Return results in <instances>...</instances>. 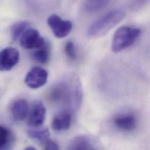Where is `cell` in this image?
<instances>
[{
	"mask_svg": "<svg viewBox=\"0 0 150 150\" xmlns=\"http://www.w3.org/2000/svg\"><path fill=\"white\" fill-rule=\"evenodd\" d=\"M49 46L46 42L43 47L38 49L33 53L32 57L37 62L40 64H45L49 59Z\"/></svg>",
	"mask_w": 150,
	"mask_h": 150,
	"instance_id": "17",
	"label": "cell"
},
{
	"mask_svg": "<svg viewBox=\"0 0 150 150\" xmlns=\"http://www.w3.org/2000/svg\"><path fill=\"white\" fill-rule=\"evenodd\" d=\"M30 23L27 21H20L15 23L11 27V33L13 40H17L20 39L23 33L29 28Z\"/></svg>",
	"mask_w": 150,
	"mask_h": 150,
	"instance_id": "14",
	"label": "cell"
},
{
	"mask_svg": "<svg viewBox=\"0 0 150 150\" xmlns=\"http://www.w3.org/2000/svg\"><path fill=\"white\" fill-rule=\"evenodd\" d=\"M114 124L118 129L125 131H131L135 129L137 120L131 114H124L116 117L114 119Z\"/></svg>",
	"mask_w": 150,
	"mask_h": 150,
	"instance_id": "10",
	"label": "cell"
},
{
	"mask_svg": "<svg viewBox=\"0 0 150 150\" xmlns=\"http://www.w3.org/2000/svg\"><path fill=\"white\" fill-rule=\"evenodd\" d=\"M19 60V53L16 48H4L0 52V70H10L18 64Z\"/></svg>",
	"mask_w": 150,
	"mask_h": 150,
	"instance_id": "7",
	"label": "cell"
},
{
	"mask_svg": "<svg viewBox=\"0 0 150 150\" xmlns=\"http://www.w3.org/2000/svg\"><path fill=\"white\" fill-rule=\"evenodd\" d=\"M66 86L64 97L62 103L65 111L74 112L77 111L81 104L83 91L79 79L76 76H71L65 79Z\"/></svg>",
	"mask_w": 150,
	"mask_h": 150,
	"instance_id": "2",
	"label": "cell"
},
{
	"mask_svg": "<svg viewBox=\"0 0 150 150\" xmlns=\"http://www.w3.org/2000/svg\"><path fill=\"white\" fill-rule=\"evenodd\" d=\"M108 2H109L106 0L86 1L83 2L82 8L86 12H95L104 8L105 6L107 5Z\"/></svg>",
	"mask_w": 150,
	"mask_h": 150,
	"instance_id": "16",
	"label": "cell"
},
{
	"mask_svg": "<svg viewBox=\"0 0 150 150\" xmlns=\"http://www.w3.org/2000/svg\"><path fill=\"white\" fill-rule=\"evenodd\" d=\"M29 106L27 101L25 99L16 100L12 105L11 112L13 118L18 121L23 120L27 116Z\"/></svg>",
	"mask_w": 150,
	"mask_h": 150,
	"instance_id": "12",
	"label": "cell"
},
{
	"mask_svg": "<svg viewBox=\"0 0 150 150\" xmlns=\"http://www.w3.org/2000/svg\"><path fill=\"white\" fill-rule=\"evenodd\" d=\"M69 150H101L97 142L87 135L75 137L70 142Z\"/></svg>",
	"mask_w": 150,
	"mask_h": 150,
	"instance_id": "8",
	"label": "cell"
},
{
	"mask_svg": "<svg viewBox=\"0 0 150 150\" xmlns=\"http://www.w3.org/2000/svg\"><path fill=\"white\" fill-rule=\"evenodd\" d=\"M47 78L48 73L45 69L40 67H34L26 74L25 82L29 88L36 89L44 86Z\"/></svg>",
	"mask_w": 150,
	"mask_h": 150,
	"instance_id": "6",
	"label": "cell"
},
{
	"mask_svg": "<svg viewBox=\"0 0 150 150\" xmlns=\"http://www.w3.org/2000/svg\"><path fill=\"white\" fill-rule=\"evenodd\" d=\"M27 135L31 139L42 144L48 141L50 132L48 128H44L39 130L30 129L27 131Z\"/></svg>",
	"mask_w": 150,
	"mask_h": 150,
	"instance_id": "15",
	"label": "cell"
},
{
	"mask_svg": "<svg viewBox=\"0 0 150 150\" xmlns=\"http://www.w3.org/2000/svg\"><path fill=\"white\" fill-rule=\"evenodd\" d=\"M25 150H36V149L33 146H28L26 149H25Z\"/></svg>",
	"mask_w": 150,
	"mask_h": 150,
	"instance_id": "20",
	"label": "cell"
},
{
	"mask_svg": "<svg viewBox=\"0 0 150 150\" xmlns=\"http://www.w3.org/2000/svg\"><path fill=\"white\" fill-rule=\"evenodd\" d=\"M45 150H60L58 144L53 141L48 140L46 142Z\"/></svg>",
	"mask_w": 150,
	"mask_h": 150,
	"instance_id": "19",
	"label": "cell"
},
{
	"mask_svg": "<svg viewBox=\"0 0 150 150\" xmlns=\"http://www.w3.org/2000/svg\"><path fill=\"white\" fill-rule=\"evenodd\" d=\"M64 52L67 57L71 60H74L77 57V53L73 42H67L64 46Z\"/></svg>",
	"mask_w": 150,
	"mask_h": 150,
	"instance_id": "18",
	"label": "cell"
},
{
	"mask_svg": "<svg viewBox=\"0 0 150 150\" xmlns=\"http://www.w3.org/2000/svg\"><path fill=\"white\" fill-rule=\"evenodd\" d=\"M46 41L35 29L29 28L20 38V45L25 49H39L43 47Z\"/></svg>",
	"mask_w": 150,
	"mask_h": 150,
	"instance_id": "5",
	"label": "cell"
},
{
	"mask_svg": "<svg viewBox=\"0 0 150 150\" xmlns=\"http://www.w3.org/2000/svg\"><path fill=\"white\" fill-rule=\"evenodd\" d=\"M125 16L121 9L111 10L93 22L87 28L86 35L89 38L101 37L120 23Z\"/></svg>",
	"mask_w": 150,
	"mask_h": 150,
	"instance_id": "1",
	"label": "cell"
},
{
	"mask_svg": "<svg viewBox=\"0 0 150 150\" xmlns=\"http://www.w3.org/2000/svg\"><path fill=\"white\" fill-rule=\"evenodd\" d=\"M15 144V137L8 128L0 125V150H11Z\"/></svg>",
	"mask_w": 150,
	"mask_h": 150,
	"instance_id": "13",
	"label": "cell"
},
{
	"mask_svg": "<svg viewBox=\"0 0 150 150\" xmlns=\"http://www.w3.org/2000/svg\"><path fill=\"white\" fill-rule=\"evenodd\" d=\"M46 108L40 101H36L32 106L28 124L31 127L40 126L45 121L46 117Z\"/></svg>",
	"mask_w": 150,
	"mask_h": 150,
	"instance_id": "9",
	"label": "cell"
},
{
	"mask_svg": "<svg viewBox=\"0 0 150 150\" xmlns=\"http://www.w3.org/2000/svg\"><path fill=\"white\" fill-rule=\"evenodd\" d=\"M140 34L138 28L123 26L115 32L111 44V50L115 53L123 50L132 45Z\"/></svg>",
	"mask_w": 150,
	"mask_h": 150,
	"instance_id": "3",
	"label": "cell"
},
{
	"mask_svg": "<svg viewBox=\"0 0 150 150\" xmlns=\"http://www.w3.org/2000/svg\"><path fill=\"white\" fill-rule=\"evenodd\" d=\"M47 22L54 35L58 38H63L67 36L73 28L71 21L63 20L55 14L50 15L47 18Z\"/></svg>",
	"mask_w": 150,
	"mask_h": 150,
	"instance_id": "4",
	"label": "cell"
},
{
	"mask_svg": "<svg viewBox=\"0 0 150 150\" xmlns=\"http://www.w3.org/2000/svg\"><path fill=\"white\" fill-rule=\"evenodd\" d=\"M71 117L69 112L63 111L56 115L52 121V128L57 131H62L69 129L71 125Z\"/></svg>",
	"mask_w": 150,
	"mask_h": 150,
	"instance_id": "11",
	"label": "cell"
}]
</instances>
